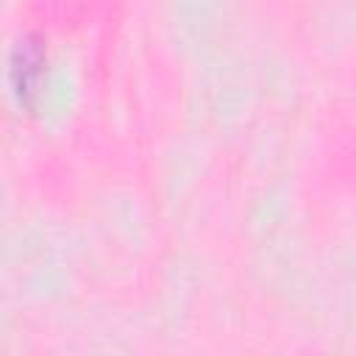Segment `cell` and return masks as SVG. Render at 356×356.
Segmentation results:
<instances>
[]
</instances>
